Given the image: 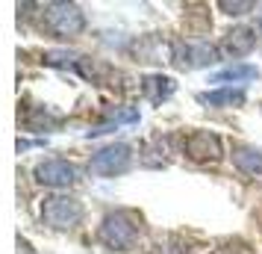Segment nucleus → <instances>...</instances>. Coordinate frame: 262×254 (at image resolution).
Returning <instances> with one entry per match:
<instances>
[{
	"instance_id": "1",
	"label": "nucleus",
	"mask_w": 262,
	"mask_h": 254,
	"mask_svg": "<svg viewBox=\"0 0 262 254\" xmlns=\"http://www.w3.org/2000/svg\"><path fill=\"white\" fill-rule=\"evenodd\" d=\"M97 237H100V242H103L106 248L127 251V248H133L136 240H139V219H136V213H130V210H115V213H109V216L100 222Z\"/></svg>"
},
{
	"instance_id": "2",
	"label": "nucleus",
	"mask_w": 262,
	"mask_h": 254,
	"mask_svg": "<svg viewBox=\"0 0 262 254\" xmlns=\"http://www.w3.org/2000/svg\"><path fill=\"white\" fill-rule=\"evenodd\" d=\"M85 216V207L71 195H50L41 201V222L53 230H71Z\"/></svg>"
},
{
	"instance_id": "3",
	"label": "nucleus",
	"mask_w": 262,
	"mask_h": 254,
	"mask_svg": "<svg viewBox=\"0 0 262 254\" xmlns=\"http://www.w3.org/2000/svg\"><path fill=\"white\" fill-rule=\"evenodd\" d=\"M45 27L56 38H74L85 30V15L77 3H48L45 6Z\"/></svg>"
},
{
	"instance_id": "4",
	"label": "nucleus",
	"mask_w": 262,
	"mask_h": 254,
	"mask_svg": "<svg viewBox=\"0 0 262 254\" xmlns=\"http://www.w3.org/2000/svg\"><path fill=\"white\" fill-rule=\"evenodd\" d=\"M130 163H133V148L127 142H112L92 157L89 171L97 174V178H115V174H124L130 169Z\"/></svg>"
},
{
	"instance_id": "5",
	"label": "nucleus",
	"mask_w": 262,
	"mask_h": 254,
	"mask_svg": "<svg viewBox=\"0 0 262 254\" xmlns=\"http://www.w3.org/2000/svg\"><path fill=\"white\" fill-rule=\"evenodd\" d=\"M215 62H218V48L209 42H180V45H174V53H171V65L180 71L206 68Z\"/></svg>"
},
{
	"instance_id": "6",
	"label": "nucleus",
	"mask_w": 262,
	"mask_h": 254,
	"mask_svg": "<svg viewBox=\"0 0 262 254\" xmlns=\"http://www.w3.org/2000/svg\"><path fill=\"white\" fill-rule=\"evenodd\" d=\"M33 174H36V181L41 186H50V189H68V186H74V183L80 181L77 166L68 163V160H59V157L41 160Z\"/></svg>"
},
{
	"instance_id": "7",
	"label": "nucleus",
	"mask_w": 262,
	"mask_h": 254,
	"mask_svg": "<svg viewBox=\"0 0 262 254\" xmlns=\"http://www.w3.org/2000/svg\"><path fill=\"white\" fill-rule=\"evenodd\" d=\"M183 151L194 163H215V160H221V154H224L221 151V139L212 130H191L183 139Z\"/></svg>"
},
{
	"instance_id": "8",
	"label": "nucleus",
	"mask_w": 262,
	"mask_h": 254,
	"mask_svg": "<svg viewBox=\"0 0 262 254\" xmlns=\"http://www.w3.org/2000/svg\"><path fill=\"white\" fill-rule=\"evenodd\" d=\"M177 92V83H174V77H165V74H144L142 77V97L147 104H165L168 97Z\"/></svg>"
},
{
	"instance_id": "9",
	"label": "nucleus",
	"mask_w": 262,
	"mask_h": 254,
	"mask_svg": "<svg viewBox=\"0 0 262 254\" xmlns=\"http://www.w3.org/2000/svg\"><path fill=\"white\" fill-rule=\"evenodd\" d=\"M256 77H259V68H256V65H250V62H233V65H227V68H221V71L209 74V83H215V89L233 86V83L242 89V83L256 80Z\"/></svg>"
},
{
	"instance_id": "10",
	"label": "nucleus",
	"mask_w": 262,
	"mask_h": 254,
	"mask_svg": "<svg viewBox=\"0 0 262 254\" xmlns=\"http://www.w3.org/2000/svg\"><path fill=\"white\" fill-rule=\"evenodd\" d=\"M256 38H259V30H253V27H236V30H230L221 42V50H224L227 56H248L250 50L256 48Z\"/></svg>"
},
{
	"instance_id": "11",
	"label": "nucleus",
	"mask_w": 262,
	"mask_h": 254,
	"mask_svg": "<svg viewBox=\"0 0 262 254\" xmlns=\"http://www.w3.org/2000/svg\"><path fill=\"white\" fill-rule=\"evenodd\" d=\"M203 107H215V109H224V107H242L248 101V92L238 89V86H221V89H209V92H201L198 95Z\"/></svg>"
},
{
	"instance_id": "12",
	"label": "nucleus",
	"mask_w": 262,
	"mask_h": 254,
	"mask_svg": "<svg viewBox=\"0 0 262 254\" xmlns=\"http://www.w3.org/2000/svg\"><path fill=\"white\" fill-rule=\"evenodd\" d=\"M171 53H174V48H168L159 36H147L144 42L136 45V56L142 62H171Z\"/></svg>"
},
{
	"instance_id": "13",
	"label": "nucleus",
	"mask_w": 262,
	"mask_h": 254,
	"mask_svg": "<svg viewBox=\"0 0 262 254\" xmlns=\"http://www.w3.org/2000/svg\"><path fill=\"white\" fill-rule=\"evenodd\" d=\"M142 119V112H139V107H115L106 112V124H100V127H95V130H89V139L92 136H100V133H109L112 127H118V124H136V121Z\"/></svg>"
},
{
	"instance_id": "14",
	"label": "nucleus",
	"mask_w": 262,
	"mask_h": 254,
	"mask_svg": "<svg viewBox=\"0 0 262 254\" xmlns=\"http://www.w3.org/2000/svg\"><path fill=\"white\" fill-rule=\"evenodd\" d=\"M233 166L245 174H262V151L259 148H233Z\"/></svg>"
},
{
	"instance_id": "15",
	"label": "nucleus",
	"mask_w": 262,
	"mask_h": 254,
	"mask_svg": "<svg viewBox=\"0 0 262 254\" xmlns=\"http://www.w3.org/2000/svg\"><path fill=\"white\" fill-rule=\"evenodd\" d=\"M24 124H27V130H33V133H45V130L50 133V130L59 124V119H56V115H50L48 109H36V115H30Z\"/></svg>"
},
{
	"instance_id": "16",
	"label": "nucleus",
	"mask_w": 262,
	"mask_h": 254,
	"mask_svg": "<svg viewBox=\"0 0 262 254\" xmlns=\"http://www.w3.org/2000/svg\"><path fill=\"white\" fill-rule=\"evenodd\" d=\"M218 9H224L227 15H245V12H253V9H256V3H227V0H221V3H218Z\"/></svg>"
},
{
	"instance_id": "17",
	"label": "nucleus",
	"mask_w": 262,
	"mask_h": 254,
	"mask_svg": "<svg viewBox=\"0 0 262 254\" xmlns=\"http://www.w3.org/2000/svg\"><path fill=\"white\" fill-rule=\"evenodd\" d=\"M259 21H262V18H259ZM259 36H262V24H259Z\"/></svg>"
}]
</instances>
